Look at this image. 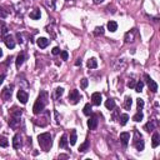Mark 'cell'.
<instances>
[{
  "label": "cell",
  "mask_w": 160,
  "mask_h": 160,
  "mask_svg": "<svg viewBox=\"0 0 160 160\" xmlns=\"http://www.w3.org/2000/svg\"><path fill=\"white\" fill-rule=\"evenodd\" d=\"M4 78H5V74H3V75H1V76H0V84H1V83H3V80H4Z\"/></svg>",
  "instance_id": "43"
},
{
  "label": "cell",
  "mask_w": 160,
  "mask_h": 160,
  "mask_svg": "<svg viewBox=\"0 0 160 160\" xmlns=\"http://www.w3.org/2000/svg\"><path fill=\"white\" fill-rule=\"evenodd\" d=\"M98 123H99L98 116H96V115H93L90 119L88 120V126H89V129H90V130H95V129L98 128Z\"/></svg>",
  "instance_id": "7"
},
{
  "label": "cell",
  "mask_w": 160,
  "mask_h": 160,
  "mask_svg": "<svg viewBox=\"0 0 160 160\" xmlns=\"http://www.w3.org/2000/svg\"><path fill=\"white\" fill-rule=\"evenodd\" d=\"M68 56H69V54H68V51H62V59L63 60H68Z\"/></svg>",
  "instance_id": "37"
},
{
  "label": "cell",
  "mask_w": 160,
  "mask_h": 160,
  "mask_svg": "<svg viewBox=\"0 0 160 160\" xmlns=\"http://www.w3.org/2000/svg\"><path fill=\"white\" fill-rule=\"evenodd\" d=\"M28 99H29V95H28L26 91H24V90H19L18 91V100L20 101L21 104H26Z\"/></svg>",
  "instance_id": "8"
},
{
  "label": "cell",
  "mask_w": 160,
  "mask_h": 160,
  "mask_svg": "<svg viewBox=\"0 0 160 160\" xmlns=\"http://www.w3.org/2000/svg\"><path fill=\"white\" fill-rule=\"evenodd\" d=\"M105 106L108 110H113L115 109V100H113V99H108L105 101Z\"/></svg>",
  "instance_id": "20"
},
{
  "label": "cell",
  "mask_w": 160,
  "mask_h": 160,
  "mask_svg": "<svg viewBox=\"0 0 160 160\" xmlns=\"http://www.w3.org/2000/svg\"><path fill=\"white\" fill-rule=\"evenodd\" d=\"M16 38H18V41H19V43H23V39H21V35L20 34H19V33H18V34H16Z\"/></svg>",
  "instance_id": "40"
},
{
  "label": "cell",
  "mask_w": 160,
  "mask_h": 160,
  "mask_svg": "<svg viewBox=\"0 0 160 160\" xmlns=\"http://www.w3.org/2000/svg\"><path fill=\"white\" fill-rule=\"evenodd\" d=\"M143 88H144V83H143V81L136 83V84H135V86H134L135 91H138V93H142V91H143Z\"/></svg>",
  "instance_id": "30"
},
{
  "label": "cell",
  "mask_w": 160,
  "mask_h": 160,
  "mask_svg": "<svg viewBox=\"0 0 160 160\" xmlns=\"http://www.w3.org/2000/svg\"><path fill=\"white\" fill-rule=\"evenodd\" d=\"M75 65H76V67H79V65H81V60H80V59H78L76 62H75Z\"/></svg>",
  "instance_id": "41"
},
{
  "label": "cell",
  "mask_w": 160,
  "mask_h": 160,
  "mask_svg": "<svg viewBox=\"0 0 160 160\" xmlns=\"http://www.w3.org/2000/svg\"><path fill=\"white\" fill-rule=\"evenodd\" d=\"M8 145H9L8 139L5 138V136H0V147H3V148H6Z\"/></svg>",
  "instance_id": "32"
},
{
  "label": "cell",
  "mask_w": 160,
  "mask_h": 160,
  "mask_svg": "<svg viewBox=\"0 0 160 160\" xmlns=\"http://www.w3.org/2000/svg\"><path fill=\"white\" fill-rule=\"evenodd\" d=\"M108 29H109L111 33H114V31L118 30V24L115 21H109L108 23Z\"/></svg>",
  "instance_id": "26"
},
{
  "label": "cell",
  "mask_w": 160,
  "mask_h": 160,
  "mask_svg": "<svg viewBox=\"0 0 160 160\" xmlns=\"http://www.w3.org/2000/svg\"><path fill=\"white\" fill-rule=\"evenodd\" d=\"M88 85H89V81H88V79H81V88L83 89H86L88 88Z\"/></svg>",
  "instance_id": "36"
},
{
  "label": "cell",
  "mask_w": 160,
  "mask_h": 160,
  "mask_svg": "<svg viewBox=\"0 0 160 160\" xmlns=\"http://www.w3.org/2000/svg\"><path fill=\"white\" fill-rule=\"evenodd\" d=\"M135 84H136V83L134 81V80H130V81L128 83V86H129V88H134V86H135Z\"/></svg>",
  "instance_id": "39"
},
{
  "label": "cell",
  "mask_w": 160,
  "mask_h": 160,
  "mask_svg": "<svg viewBox=\"0 0 160 160\" xmlns=\"http://www.w3.org/2000/svg\"><path fill=\"white\" fill-rule=\"evenodd\" d=\"M144 78H145V80H147V83H148V85H149V90L152 91V93H156L158 91V84L155 83L148 74H145Z\"/></svg>",
  "instance_id": "6"
},
{
  "label": "cell",
  "mask_w": 160,
  "mask_h": 160,
  "mask_svg": "<svg viewBox=\"0 0 160 160\" xmlns=\"http://www.w3.org/2000/svg\"><path fill=\"white\" fill-rule=\"evenodd\" d=\"M80 99H81V96H80V94H79V91L78 90H72L70 91V94H69V101L72 103V104H78V103L80 101Z\"/></svg>",
  "instance_id": "5"
},
{
  "label": "cell",
  "mask_w": 160,
  "mask_h": 160,
  "mask_svg": "<svg viewBox=\"0 0 160 160\" xmlns=\"http://www.w3.org/2000/svg\"><path fill=\"white\" fill-rule=\"evenodd\" d=\"M51 53H53V55H58V54H60V49L58 48V46H55V48L53 49V51H51Z\"/></svg>",
  "instance_id": "38"
},
{
  "label": "cell",
  "mask_w": 160,
  "mask_h": 160,
  "mask_svg": "<svg viewBox=\"0 0 160 160\" xmlns=\"http://www.w3.org/2000/svg\"><path fill=\"white\" fill-rule=\"evenodd\" d=\"M93 1L95 3V4H100V3H103V1H104V0H93Z\"/></svg>",
  "instance_id": "42"
},
{
  "label": "cell",
  "mask_w": 160,
  "mask_h": 160,
  "mask_svg": "<svg viewBox=\"0 0 160 160\" xmlns=\"http://www.w3.org/2000/svg\"><path fill=\"white\" fill-rule=\"evenodd\" d=\"M68 1H69V0H68Z\"/></svg>",
  "instance_id": "45"
},
{
  "label": "cell",
  "mask_w": 160,
  "mask_h": 160,
  "mask_svg": "<svg viewBox=\"0 0 160 160\" xmlns=\"http://www.w3.org/2000/svg\"><path fill=\"white\" fill-rule=\"evenodd\" d=\"M29 16H30L31 19H34V20H38V19H40L41 13H40L39 9H35V10H33V11L29 14Z\"/></svg>",
  "instance_id": "19"
},
{
  "label": "cell",
  "mask_w": 160,
  "mask_h": 160,
  "mask_svg": "<svg viewBox=\"0 0 160 160\" xmlns=\"http://www.w3.org/2000/svg\"><path fill=\"white\" fill-rule=\"evenodd\" d=\"M4 41H5V45L8 46L9 49L15 48V40H14V38L11 35H6L5 38H4Z\"/></svg>",
  "instance_id": "10"
},
{
  "label": "cell",
  "mask_w": 160,
  "mask_h": 160,
  "mask_svg": "<svg viewBox=\"0 0 160 160\" xmlns=\"http://www.w3.org/2000/svg\"><path fill=\"white\" fill-rule=\"evenodd\" d=\"M89 147H90V143H89V140H86L85 143L81 144V145L79 147V153H85L86 150L89 149Z\"/></svg>",
  "instance_id": "21"
},
{
  "label": "cell",
  "mask_w": 160,
  "mask_h": 160,
  "mask_svg": "<svg viewBox=\"0 0 160 160\" xmlns=\"http://www.w3.org/2000/svg\"><path fill=\"white\" fill-rule=\"evenodd\" d=\"M159 144H160V135H159L158 131H155V133L153 134L152 145H153V148H158V147H159Z\"/></svg>",
  "instance_id": "15"
},
{
  "label": "cell",
  "mask_w": 160,
  "mask_h": 160,
  "mask_svg": "<svg viewBox=\"0 0 160 160\" xmlns=\"http://www.w3.org/2000/svg\"><path fill=\"white\" fill-rule=\"evenodd\" d=\"M76 143V130H72V135H70V145H75Z\"/></svg>",
  "instance_id": "29"
},
{
  "label": "cell",
  "mask_w": 160,
  "mask_h": 160,
  "mask_svg": "<svg viewBox=\"0 0 160 160\" xmlns=\"http://www.w3.org/2000/svg\"><path fill=\"white\" fill-rule=\"evenodd\" d=\"M8 16V13L5 11V10H4V9L1 8V6H0V18H1V19H5Z\"/></svg>",
  "instance_id": "35"
},
{
  "label": "cell",
  "mask_w": 160,
  "mask_h": 160,
  "mask_svg": "<svg viewBox=\"0 0 160 160\" xmlns=\"http://www.w3.org/2000/svg\"><path fill=\"white\" fill-rule=\"evenodd\" d=\"M64 94V89L63 88H56L55 89V95H54V98L55 99H58V98H60Z\"/></svg>",
  "instance_id": "33"
},
{
  "label": "cell",
  "mask_w": 160,
  "mask_h": 160,
  "mask_svg": "<svg viewBox=\"0 0 160 160\" xmlns=\"http://www.w3.org/2000/svg\"><path fill=\"white\" fill-rule=\"evenodd\" d=\"M143 118H144V115H143L142 110H139V111L136 113V114L133 116V120L136 121V123H139V121H142V120H143Z\"/></svg>",
  "instance_id": "27"
},
{
  "label": "cell",
  "mask_w": 160,
  "mask_h": 160,
  "mask_svg": "<svg viewBox=\"0 0 160 160\" xmlns=\"http://www.w3.org/2000/svg\"><path fill=\"white\" fill-rule=\"evenodd\" d=\"M11 89H13V85L10 88H4L3 91H1V98L4 99L5 101L10 100L11 99Z\"/></svg>",
  "instance_id": "9"
},
{
  "label": "cell",
  "mask_w": 160,
  "mask_h": 160,
  "mask_svg": "<svg viewBox=\"0 0 160 160\" xmlns=\"http://www.w3.org/2000/svg\"><path fill=\"white\" fill-rule=\"evenodd\" d=\"M96 67H98V62H96V59H95V58L89 59V62H88V68H89V69H95Z\"/></svg>",
  "instance_id": "22"
},
{
  "label": "cell",
  "mask_w": 160,
  "mask_h": 160,
  "mask_svg": "<svg viewBox=\"0 0 160 160\" xmlns=\"http://www.w3.org/2000/svg\"><path fill=\"white\" fill-rule=\"evenodd\" d=\"M128 120H129V115H128V114H121L120 118H119L120 125H125L126 123H128Z\"/></svg>",
  "instance_id": "24"
},
{
  "label": "cell",
  "mask_w": 160,
  "mask_h": 160,
  "mask_svg": "<svg viewBox=\"0 0 160 160\" xmlns=\"http://www.w3.org/2000/svg\"><path fill=\"white\" fill-rule=\"evenodd\" d=\"M134 34H135V29L126 33L125 34V41L126 43H131V41H134Z\"/></svg>",
  "instance_id": "18"
},
{
  "label": "cell",
  "mask_w": 160,
  "mask_h": 160,
  "mask_svg": "<svg viewBox=\"0 0 160 160\" xmlns=\"http://www.w3.org/2000/svg\"><path fill=\"white\" fill-rule=\"evenodd\" d=\"M136 104H138V109H139V110H142L143 108H144V100H143V99H138Z\"/></svg>",
  "instance_id": "34"
},
{
  "label": "cell",
  "mask_w": 160,
  "mask_h": 160,
  "mask_svg": "<svg viewBox=\"0 0 160 160\" xmlns=\"http://www.w3.org/2000/svg\"><path fill=\"white\" fill-rule=\"evenodd\" d=\"M21 147V135L20 134H15V136L13 138V148L14 149H19Z\"/></svg>",
  "instance_id": "12"
},
{
  "label": "cell",
  "mask_w": 160,
  "mask_h": 160,
  "mask_svg": "<svg viewBox=\"0 0 160 160\" xmlns=\"http://www.w3.org/2000/svg\"><path fill=\"white\" fill-rule=\"evenodd\" d=\"M101 99H103V96H101L100 93H94L93 95H91V101H93V104L96 105V106L101 104Z\"/></svg>",
  "instance_id": "11"
},
{
  "label": "cell",
  "mask_w": 160,
  "mask_h": 160,
  "mask_svg": "<svg viewBox=\"0 0 160 160\" xmlns=\"http://www.w3.org/2000/svg\"><path fill=\"white\" fill-rule=\"evenodd\" d=\"M83 113L85 115H91L93 114V109H91V105L90 104H85V106H84V109H83Z\"/></svg>",
  "instance_id": "28"
},
{
  "label": "cell",
  "mask_w": 160,
  "mask_h": 160,
  "mask_svg": "<svg viewBox=\"0 0 160 160\" xmlns=\"http://www.w3.org/2000/svg\"><path fill=\"white\" fill-rule=\"evenodd\" d=\"M156 126H158V121H156V120H150L149 123L145 125V130L150 133V131L155 130V128H156Z\"/></svg>",
  "instance_id": "16"
},
{
  "label": "cell",
  "mask_w": 160,
  "mask_h": 160,
  "mask_svg": "<svg viewBox=\"0 0 160 160\" xmlns=\"http://www.w3.org/2000/svg\"><path fill=\"white\" fill-rule=\"evenodd\" d=\"M23 114L21 109H18V108H13V110L10 113V120H9V125L11 128H16V125L20 121V116Z\"/></svg>",
  "instance_id": "3"
},
{
  "label": "cell",
  "mask_w": 160,
  "mask_h": 160,
  "mask_svg": "<svg viewBox=\"0 0 160 160\" xmlns=\"http://www.w3.org/2000/svg\"><path fill=\"white\" fill-rule=\"evenodd\" d=\"M103 34H104V28H103V26L95 28V30H94V35L99 36V35H103Z\"/></svg>",
  "instance_id": "31"
},
{
  "label": "cell",
  "mask_w": 160,
  "mask_h": 160,
  "mask_svg": "<svg viewBox=\"0 0 160 160\" xmlns=\"http://www.w3.org/2000/svg\"><path fill=\"white\" fill-rule=\"evenodd\" d=\"M36 44L40 49H45L46 46L49 45V40L46 39V38H39V39L36 40Z\"/></svg>",
  "instance_id": "13"
},
{
  "label": "cell",
  "mask_w": 160,
  "mask_h": 160,
  "mask_svg": "<svg viewBox=\"0 0 160 160\" xmlns=\"http://www.w3.org/2000/svg\"><path fill=\"white\" fill-rule=\"evenodd\" d=\"M38 142H39L40 148L44 150V152H49L51 145H53V142H51V135L49 133H44L40 134L38 136Z\"/></svg>",
  "instance_id": "2"
},
{
  "label": "cell",
  "mask_w": 160,
  "mask_h": 160,
  "mask_svg": "<svg viewBox=\"0 0 160 160\" xmlns=\"http://www.w3.org/2000/svg\"><path fill=\"white\" fill-rule=\"evenodd\" d=\"M134 147L136 148L138 152H143L144 147H145L143 136H142V134H140L138 130H135V133H134Z\"/></svg>",
  "instance_id": "4"
},
{
  "label": "cell",
  "mask_w": 160,
  "mask_h": 160,
  "mask_svg": "<svg viewBox=\"0 0 160 160\" xmlns=\"http://www.w3.org/2000/svg\"><path fill=\"white\" fill-rule=\"evenodd\" d=\"M59 147L60 148H67L68 147V138H67V135H63L62 136V139H60V142H59Z\"/></svg>",
  "instance_id": "25"
},
{
  "label": "cell",
  "mask_w": 160,
  "mask_h": 160,
  "mask_svg": "<svg viewBox=\"0 0 160 160\" xmlns=\"http://www.w3.org/2000/svg\"><path fill=\"white\" fill-rule=\"evenodd\" d=\"M130 140V134L129 133H121L120 134V142L123 144V147H126Z\"/></svg>",
  "instance_id": "14"
},
{
  "label": "cell",
  "mask_w": 160,
  "mask_h": 160,
  "mask_svg": "<svg viewBox=\"0 0 160 160\" xmlns=\"http://www.w3.org/2000/svg\"><path fill=\"white\" fill-rule=\"evenodd\" d=\"M24 60H25V53H20V54L18 55V58H16V68H18V69L23 65Z\"/></svg>",
  "instance_id": "17"
},
{
  "label": "cell",
  "mask_w": 160,
  "mask_h": 160,
  "mask_svg": "<svg viewBox=\"0 0 160 160\" xmlns=\"http://www.w3.org/2000/svg\"><path fill=\"white\" fill-rule=\"evenodd\" d=\"M131 104H133V99H131V96H126L125 98V101H124V108L129 110L130 108H131Z\"/></svg>",
  "instance_id": "23"
},
{
  "label": "cell",
  "mask_w": 160,
  "mask_h": 160,
  "mask_svg": "<svg viewBox=\"0 0 160 160\" xmlns=\"http://www.w3.org/2000/svg\"><path fill=\"white\" fill-rule=\"evenodd\" d=\"M1 56H3V50L0 49V58H1Z\"/></svg>",
  "instance_id": "44"
},
{
  "label": "cell",
  "mask_w": 160,
  "mask_h": 160,
  "mask_svg": "<svg viewBox=\"0 0 160 160\" xmlns=\"http://www.w3.org/2000/svg\"><path fill=\"white\" fill-rule=\"evenodd\" d=\"M46 103H48V93H46V91H41L39 94V96H38V99H36V101H35V104H34V108H33V111H34L35 115L40 114V113L44 110Z\"/></svg>",
  "instance_id": "1"
}]
</instances>
